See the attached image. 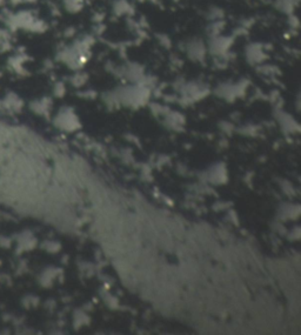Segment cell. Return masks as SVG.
<instances>
[{
  "label": "cell",
  "mask_w": 301,
  "mask_h": 335,
  "mask_svg": "<svg viewBox=\"0 0 301 335\" xmlns=\"http://www.w3.org/2000/svg\"><path fill=\"white\" fill-rule=\"evenodd\" d=\"M207 15H208L207 17L208 20L210 22H218L223 19L224 12H223V10H220L219 7H212V9L208 10Z\"/></svg>",
  "instance_id": "8"
},
{
  "label": "cell",
  "mask_w": 301,
  "mask_h": 335,
  "mask_svg": "<svg viewBox=\"0 0 301 335\" xmlns=\"http://www.w3.org/2000/svg\"><path fill=\"white\" fill-rule=\"evenodd\" d=\"M113 11L117 15L126 14L131 11V5L126 0H115L113 4Z\"/></svg>",
  "instance_id": "6"
},
{
  "label": "cell",
  "mask_w": 301,
  "mask_h": 335,
  "mask_svg": "<svg viewBox=\"0 0 301 335\" xmlns=\"http://www.w3.org/2000/svg\"><path fill=\"white\" fill-rule=\"evenodd\" d=\"M187 57L193 61H204L207 54V45L202 38H192L184 45Z\"/></svg>",
  "instance_id": "2"
},
{
  "label": "cell",
  "mask_w": 301,
  "mask_h": 335,
  "mask_svg": "<svg viewBox=\"0 0 301 335\" xmlns=\"http://www.w3.org/2000/svg\"><path fill=\"white\" fill-rule=\"evenodd\" d=\"M55 122L58 123L59 127H62V129L66 131H73V130H77L79 127L77 117H75V115L70 111L60 113Z\"/></svg>",
  "instance_id": "3"
},
{
  "label": "cell",
  "mask_w": 301,
  "mask_h": 335,
  "mask_svg": "<svg viewBox=\"0 0 301 335\" xmlns=\"http://www.w3.org/2000/svg\"><path fill=\"white\" fill-rule=\"evenodd\" d=\"M233 44V37H225V35L218 34L215 37H211L206 44L207 53L213 54L216 58H225L230 52V49Z\"/></svg>",
  "instance_id": "1"
},
{
  "label": "cell",
  "mask_w": 301,
  "mask_h": 335,
  "mask_svg": "<svg viewBox=\"0 0 301 335\" xmlns=\"http://www.w3.org/2000/svg\"><path fill=\"white\" fill-rule=\"evenodd\" d=\"M246 58L251 64H259L265 59L264 46L258 43H252L246 46Z\"/></svg>",
  "instance_id": "4"
},
{
  "label": "cell",
  "mask_w": 301,
  "mask_h": 335,
  "mask_svg": "<svg viewBox=\"0 0 301 335\" xmlns=\"http://www.w3.org/2000/svg\"><path fill=\"white\" fill-rule=\"evenodd\" d=\"M84 0H64V6L68 12L75 13L83 9Z\"/></svg>",
  "instance_id": "7"
},
{
  "label": "cell",
  "mask_w": 301,
  "mask_h": 335,
  "mask_svg": "<svg viewBox=\"0 0 301 335\" xmlns=\"http://www.w3.org/2000/svg\"><path fill=\"white\" fill-rule=\"evenodd\" d=\"M274 6L282 13L291 15L293 13V10H294L295 0H275Z\"/></svg>",
  "instance_id": "5"
}]
</instances>
